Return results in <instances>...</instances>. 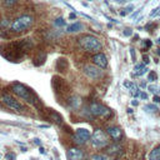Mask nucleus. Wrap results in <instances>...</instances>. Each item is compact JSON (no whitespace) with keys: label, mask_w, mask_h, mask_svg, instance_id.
<instances>
[{"label":"nucleus","mask_w":160,"mask_h":160,"mask_svg":"<svg viewBox=\"0 0 160 160\" xmlns=\"http://www.w3.org/2000/svg\"><path fill=\"white\" fill-rule=\"evenodd\" d=\"M31 46H32V44L30 40L14 41V42L5 45V51L2 52V55L6 59H9L10 61H15V60L20 59L26 51H29L31 49Z\"/></svg>","instance_id":"1"},{"label":"nucleus","mask_w":160,"mask_h":160,"mask_svg":"<svg viewBox=\"0 0 160 160\" xmlns=\"http://www.w3.org/2000/svg\"><path fill=\"white\" fill-rule=\"evenodd\" d=\"M79 44L84 50L90 52H98L102 48L100 40L92 35H82L81 38H79Z\"/></svg>","instance_id":"2"},{"label":"nucleus","mask_w":160,"mask_h":160,"mask_svg":"<svg viewBox=\"0 0 160 160\" xmlns=\"http://www.w3.org/2000/svg\"><path fill=\"white\" fill-rule=\"evenodd\" d=\"M12 91H14L18 96L25 99L26 101H29V102H31V104H34V105L38 102V99L32 95V92H31L26 86H24V85L20 84V82L12 84Z\"/></svg>","instance_id":"3"},{"label":"nucleus","mask_w":160,"mask_h":160,"mask_svg":"<svg viewBox=\"0 0 160 160\" xmlns=\"http://www.w3.org/2000/svg\"><path fill=\"white\" fill-rule=\"evenodd\" d=\"M31 24H32V16H30V15H22L20 18H18L11 24V30L15 31V32H20V31H24L25 29H28Z\"/></svg>","instance_id":"4"},{"label":"nucleus","mask_w":160,"mask_h":160,"mask_svg":"<svg viewBox=\"0 0 160 160\" xmlns=\"http://www.w3.org/2000/svg\"><path fill=\"white\" fill-rule=\"evenodd\" d=\"M90 112L94 115V116H100L102 119H109L111 116V111L109 109H106L105 106L98 104V102H91L90 108H89Z\"/></svg>","instance_id":"5"},{"label":"nucleus","mask_w":160,"mask_h":160,"mask_svg":"<svg viewBox=\"0 0 160 160\" xmlns=\"http://www.w3.org/2000/svg\"><path fill=\"white\" fill-rule=\"evenodd\" d=\"M91 142L95 148H104L108 145V136L102 130L96 129L91 135Z\"/></svg>","instance_id":"6"},{"label":"nucleus","mask_w":160,"mask_h":160,"mask_svg":"<svg viewBox=\"0 0 160 160\" xmlns=\"http://www.w3.org/2000/svg\"><path fill=\"white\" fill-rule=\"evenodd\" d=\"M1 101H2L6 106H9V108H11V109H14V110H18V111H21V110H22V105H21L18 100H15L12 96H10V95H8V94H4V95L1 96Z\"/></svg>","instance_id":"7"},{"label":"nucleus","mask_w":160,"mask_h":160,"mask_svg":"<svg viewBox=\"0 0 160 160\" xmlns=\"http://www.w3.org/2000/svg\"><path fill=\"white\" fill-rule=\"evenodd\" d=\"M52 86H54V90L56 92H66V91H69V86H68L66 81L60 76H54L52 78Z\"/></svg>","instance_id":"8"},{"label":"nucleus","mask_w":160,"mask_h":160,"mask_svg":"<svg viewBox=\"0 0 160 160\" xmlns=\"http://www.w3.org/2000/svg\"><path fill=\"white\" fill-rule=\"evenodd\" d=\"M84 72H85V75L89 76L90 79H99V78L102 75L101 70H100L99 68H96V66H92V65H85Z\"/></svg>","instance_id":"9"},{"label":"nucleus","mask_w":160,"mask_h":160,"mask_svg":"<svg viewBox=\"0 0 160 160\" xmlns=\"http://www.w3.org/2000/svg\"><path fill=\"white\" fill-rule=\"evenodd\" d=\"M91 60H92V62H94L96 66H99V68H101V69H104V68L108 66V58H106L102 52H96V54L91 58Z\"/></svg>","instance_id":"10"},{"label":"nucleus","mask_w":160,"mask_h":160,"mask_svg":"<svg viewBox=\"0 0 160 160\" xmlns=\"http://www.w3.org/2000/svg\"><path fill=\"white\" fill-rule=\"evenodd\" d=\"M66 158H68V160H82L84 152L78 148H71L68 150Z\"/></svg>","instance_id":"11"},{"label":"nucleus","mask_w":160,"mask_h":160,"mask_svg":"<svg viewBox=\"0 0 160 160\" xmlns=\"http://www.w3.org/2000/svg\"><path fill=\"white\" fill-rule=\"evenodd\" d=\"M76 139L79 140V142H85V141H88L90 138H91V134H90V131L88 130V129H84V128H79L78 130H76Z\"/></svg>","instance_id":"12"},{"label":"nucleus","mask_w":160,"mask_h":160,"mask_svg":"<svg viewBox=\"0 0 160 160\" xmlns=\"http://www.w3.org/2000/svg\"><path fill=\"white\" fill-rule=\"evenodd\" d=\"M55 68L59 72H64L69 69V61L65 59V58H59L56 60V64H55Z\"/></svg>","instance_id":"13"},{"label":"nucleus","mask_w":160,"mask_h":160,"mask_svg":"<svg viewBox=\"0 0 160 160\" xmlns=\"http://www.w3.org/2000/svg\"><path fill=\"white\" fill-rule=\"evenodd\" d=\"M106 131H108V134L114 139V140H120L121 138H122V132H121V130L119 129V128H115V126H110V128H108L106 129Z\"/></svg>","instance_id":"14"},{"label":"nucleus","mask_w":160,"mask_h":160,"mask_svg":"<svg viewBox=\"0 0 160 160\" xmlns=\"http://www.w3.org/2000/svg\"><path fill=\"white\" fill-rule=\"evenodd\" d=\"M48 111H49V115H50V118L56 122V124H61L62 122V118H61V115L59 114V112H56V111H54V110H51V109H48Z\"/></svg>","instance_id":"15"},{"label":"nucleus","mask_w":160,"mask_h":160,"mask_svg":"<svg viewBox=\"0 0 160 160\" xmlns=\"http://www.w3.org/2000/svg\"><path fill=\"white\" fill-rule=\"evenodd\" d=\"M82 29H84V25H82L81 22H78V21L68 26V31H69V32H78V31H80V30H82Z\"/></svg>","instance_id":"16"},{"label":"nucleus","mask_w":160,"mask_h":160,"mask_svg":"<svg viewBox=\"0 0 160 160\" xmlns=\"http://www.w3.org/2000/svg\"><path fill=\"white\" fill-rule=\"evenodd\" d=\"M149 160H160V146H156L150 151Z\"/></svg>","instance_id":"17"},{"label":"nucleus","mask_w":160,"mask_h":160,"mask_svg":"<svg viewBox=\"0 0 160 160\" xmlns=\"http://www.w3.org/2000/svg\"><path fill=\"white\" fill-rule=\"evenodd\" d=\"M45 59H46V55L45 54H39V55H36L35 58H34V65L35 66H40V65H42L44 62H45Z\"/></svg>","instance_id":"18"},{"label":"nucleus","mask_w":160,"mask_h":160,"mask_svg":"<svg viewBox=\"0 0 160 160\" xmlns=\"http://www.w3.org/2000/svg\"><path fill=\"white\" fill-rule=\"evenodd\" d=\"M124 86H125L128 90H130L132 94H135V92L138 91V88H136V85H135V84H132L131 81H128V80H125V81H124Z\"/></svg>","instance_id":"19"},{"label":"nucleus","mask_w":160,"mask_h":160,"mask_svg":"<svg viewBox=\"0 0 160 160\" xmlns=\"http://www.w3.org/2000/svg\"><path fill=\"white\" fill-rule=\"evenodd\" d=\"M144 110H146V111H149V112H154V111L158 110V108H156V105H154V104H148V105L144 106Z\"/></svg>","instance_id":"20"},{"label":"nucleus","mask_w":160,"mask_h":160,"mask_svg":"<svg viewBox=\"0 0 160 160\" xmlns=\"http://www.w3.org/2000/svg\"><path fill=\"white\" fill-rule=\"evenodd\" d=\"M156 79H158L156 72H155V71H149V74H148V80L151 81V82H154Z\"/></svg>","instance_id":"21"},{"label":"nucleus","mask_w":160,"mask_h":160,"mask_svg":"<svg viewBox=\"0 0 160 160\" xmlns=\"http://www.w3.org/2000/svg\"><path fill=\"white\" fill-rule=\"evenodd\" d=\"M2 2H4L5 6L10 8V6H14V5L18 2V0H2Z\"/></svg>","instance_id":"22"},{"label":"nucleus","mask_w":160,"mask_h":160,"mask_svg":"<svg viewBox=\"0 0 160 160\" xmlns=\"http://www.w3.org/2000/svg\"><path fill=\"white\" fill-rule=\"evenodd\" d=\"M160 15V6L152 9V11L150 12V18H154V16H159Z\"/></svg>","instance_id":"23"},{"label":"nucleus","mask_w":160,"mask_h":160,"mask_svg":"<svg viewBox=\"0 0 160 160\" xmlns=\"http://www.w3.org/2000/svg\"><path fill=\"white\" fill-rule=\"evenodd\" d=\"M132 9H134V6H132V5H129L128 8H125V9H124L125 11H121V12H120V15H121V16H125V15H128Z\"/></svg>","instance_id":"24"},{"label":"nucleus","mask_w":160,"mask_h":160,"mask_svg":"<svg viewBox=\"0 0 160 160\" xmlns=\"http://www.w3.org/2000/svg\"><path fill=\"white\" fill-rule=\"evenodd\" d=\"M120 149H121V148H120L119 145H115V146H111V148H109L108 152H109V154H114V152H118Z\"/></svg>","instance_id":"25"},{"label":"nucleus","mask_w":160,"mask_h":160,"mask_svg":"<svg viewBox=\"0 0 160 160\" xmlns=\"http://www.w3.org/2000/svg\"><path fill=\"white\" fill-rule=\"evenodd\" d=\"M55 25L62 26V25H65V20L62 18H58V19H55Z\"/></svg>","instance_id":"26"},{"label":"nucleus","mask_w":160,"mask_h":160,"mask_svg":"<svg viewBox=\"0 0 160 160\" xmlns=\"http://www.w3.org/2000/svg\"><path fill=\"white\" fill-rule=\"evenodd\" d=\"M145 68V64H136L135 66H134V72H138V71H140L141 69H144Z\"/></svg>","instance_id":"27"},{"label":"nucleus","mask_w":160,"mask_h":160,"mask_svg":"<svg viewBox=\"0 0 160 160\" xmlns=\"http://www.w3.org/2000/svg\"><path fill=\"white\" fill-rule=\"evenodd\" d=\"M5 159H6V160H15V154L8 152V154H5Z\"/></svg>","instance_id":"28"},{"label":"nucleus","mask_w":160,"mask_h":160,"mask_svg":"<svg viewBox=\"0 0 160 160\" xmlns=\"http://www.w3.org/2000/svg\"><path fill=\"white\" fill-rule=\"evenodd\" d=\"M129 50H130V55H131V59H132V61H135V60H136V54H135V50H134V48H130Z\"/></svg>","instance_id":"29"},{"label":"nucleus","mask_w":160,"mask_h":160,"mask_svg":"<svg viewBox=\"0 0 160 160\" xmlns=\"http://www.w3.org/2000/svg\"><path fill=\"white\" fill-rule=\"evenodd\" d=\"M148 70H149V69H146V68H144V69H141L140 71H138V72H134V75H135V76H140V75H142V74H145V72H146Z\"/></svg>","instance_id":"30"},{"label":"nucleus","mask_w":160,"mask_h":160,"mask_svg":"<svg viewBox=\"0 0 160 160\" xmlns=\"http://www.w3.org/2000/svg\"><path fill=\"white\" fill-rule=\"evenodd\" d=\"M90 160H105V156H102V155H94Z\"/></svg>","instance_id":"31"},{"label":"nucleus","mask_w":160,"mask_h":160,"mask_svg":"<svg viewBox=\"0 0 160 160\" xmlns=\"http://www.w3.org/2000/svg\"><path fill=\"white\" fill-rule=\"evenodd\" d=\"M131 34H132V31H131L130 29H126V30H124V35H125V36H130Z\"/></svg>","instance_id":"32"},{"label":"nucleus","mask_w":160,"mask_h":160,"mask_svg":"<svg viewBox=\"0 0 160 160\" xmlns=\"http://www.w3.org/2000/svg\"><path fill=\"white\" fill-rule=\"evenodd\" d=\"M142 60H144V64H145V65H146V64H149V61H150L148 55H144V56H142Z\"/></svg>","instance_id":"33"},{"label":"nucleus","mask_w":160,"mask_h":160,"mask_svg":"<svg viewBox=\"0 0 160 160\" xmlns=\"http://www.w3.org/2000/svg\"><path fill=\"white\" fill-rule=\"evenodd\" d=\"M144 45H146V48H150V46H151V41H150V40H146V41L144 42Z\"/></svg>","instance_id":"34"},{"label":"nucleus","mask_w":160,"mask_h":160,"mask_svg":"<svg viewBox=\"0 0 160 160\" xmlns=\"http://www.w3.org/2000/svg\"><path fill=\"white\" fill-rule=\"evenodd\" d=\"M155 102H160V96H158V95H155L154 96V99H152Z\"/></svg>","instance_id":"35"},{"label":"nucleus","mask_w":160,"mask_h":160,"mask_svg":"<svg viewBox=\"0 0 160 160\" xmlns=\"http://www.w3.org/2000/svg\"><path fill=\"white\" fill-rule=\"evenodd\" d=\"M149 89H150V91H156V86H154V85H151V86H149Z\"/></svg>","instance_id":"36"},{"label":"nucleus","mask_w":160,"mask_h":160,"mask_svg":"<svg viewBox=\"0 0 160 160\" xmlns=\"http://www.w3.org/2000/svg\"><path fill=\"white\" fill-rule=\"evenodd\" d=\"M139 12H140V10H138V11H136V12H134V14H132V15H131V18H132V19H134V18H136V16H138V15H139Z\"/></svg>","instance_id":"37"},{"label":"nucleus","mask_w":160,"mask_h":160,"mask_svg":"<svg viewBox=\"0 0 160 160\" xmlns=\"http://www.w3.org/2000/svg\"><path fill=\"white\" fill-rule=\"evenodd\" d=\"M34 144H36V145H40V140H39V139H34Z\"/></svg>","instance_id":"38"},{"label":"nucleus","mask_w":160,"mask_h":160,"mask_svg":"<svg viewBox=\"0 0 160 160\" xmlns=\"http://www.w3.org/2000/svg\"><path fill=\"white\" fill-rule=\"evenodd\" d=\"M138 104H139V102H138V100H132V101H131V105H135V106H136Z\"/></svg>","instance_id":"39"},{"label":"nucleus","mask_w":160,"mask_h":160,"mask_svg":"<svg viewBox=\"0 0 160 160\" xmlns=\"http://www.w3.org/2000/svg\"><path fill=\"white\" fill-rule=\"evenodd\" d=\"M69 18H70V19H75V14H74V12H72V14H70V15H69Z\"/></svg>","instance_id":"40"},{"label":"nucleus","mask_w":160,"mask_h":160,"mask_svg":"<svg viewBox=\"0 0 160 160\" xmlns=\"http://www.w3.org/2000/svg\"><path fill=\"white\" fill-rule=\"evenodd\" d=\"M40 152H41V154H44V152H45V150H44L42 148H40Z\"/></svg>","instance_id":"41"},{"label":"nucleus","mask_w":160,"mask_h":160,"mask_svg":"<svg viewBox=\"0 0 160 160\" xmlns=\"http://www.w3.org/2000/svg\"><path fill=\"white\" fill-rule=\"evenodd\" d=\"M115 1H118V2H124V1H128V0H115Z\"/></svg>","instance_id":"42"},{"label":"nucleus","mask_w":160,"mask_h":160,"mask_svg":"<svg viewBox=\"0 0 160 160\" xmlns=\"http://www.w3.org/2000/svg\"><path fill=\"white\" fill-rule=\"evenodd\" d=\"M158 54H159V55H160V49H158Z\"/></svg>","instance_id":"43"},{"label":"nucleus","mask_w":160,"mask_h":160,"mask_svg":"<svg viewBox=\"0 0 160 160\" xmlns=\"http://www.w3.org/2000/svg\"><path fill=\"white\" fill-rule=\"evenodd\" d=\"M158 42H159V44H160V38H159V39H158Z\"/></svg>","instance_id":"44"},{"label":"nucleus","mask_w":160,"mask_h":160,"mask_svg":"<svg viewBox=\"0 0 160 160\" xmlns=\"http://www.w3.org/2000/svg\"><path fill=\"white\" fill-rule=\"evenodd\" d=\"M60 1H64V0H60Z\"/></svg>","instance_id":"45"}]
</instances>
